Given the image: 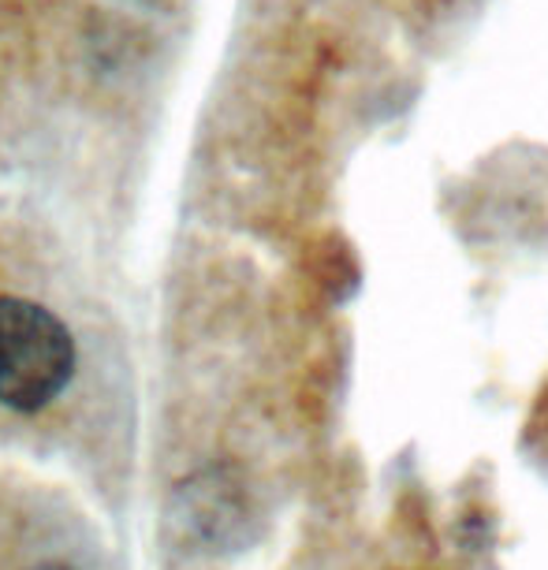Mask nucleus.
Segmentation results:
<instances>
[{
  "mask_svg": "<svg viewBox=\"0 0 548 570\" xmlns=\"http://www.w3.org/2000/svg\"><path fill=\"white\" fill-rule=\"evenodd\" d=\"M35 570H71V567H63V563H41V567H35Z\"/></svg>",
  "mask_w": 548,
  "mask_h": 570,
  "instance_id": "obj_2",
  "label": "nucleus"
},
{
  "mask_svg": "<svg viewBox=\"0 0 548 570\" xmlns=\"http://www.w3.org/2000/svg\"><path fill=\"white\" fill-rule=\"evenodd\" d=\"M75 376V336L41 303L0 295V406L35 414Z\"/></svg>",
  "mask_w": 548,
  "mask_h": 570,
  "instance_id": "obj_1",
  "label": "nucleus"
}]
</instances>
